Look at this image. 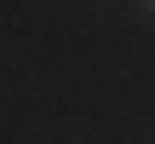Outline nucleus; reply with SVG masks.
I'll list each match as a JSON object with an SVG mask.
<instances>
[{"instance_id":"obj_1","label":"nucleus","mask_w":155,"mask_h":144,"mask_svg":"<svg viewBox=\"0 0 155 144\" xmlns=\"http://www.w3.org/2000/svg\"><path fill=\"white\" fill-rule=\"evenodd\" d=\"M138 6H144V12H150V17H155V0H138Z\"/></svg>"}]
</instances>
